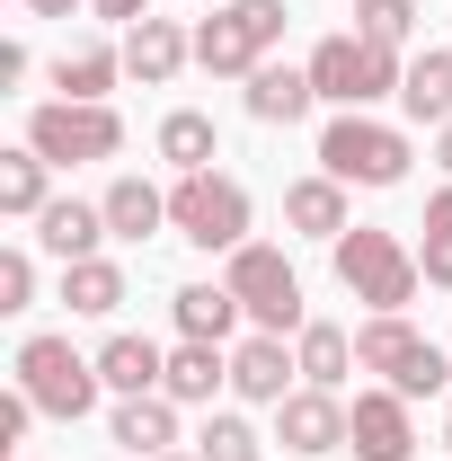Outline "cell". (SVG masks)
<instances>
[{
  "label": "cell",
  "mask_w": 452,
  "mask_h": 461,
  "mask_svg": "<svg viewBox=\"0 0 452 461\" xmlns=\"http://www.w3.org/2000/svg\"><path fill=\"white\" fill-rule=\"evenodd\" d=\"M329 258H338V285L355 293L364 311H408L417 285H426L417 249H408L399 230H373V222H355L346 240H329Z\"/></svg>",
  "instance_id": "1"
},
{
  "label": "cell",
  "mask_w": 452,
  "mask_h": 461,
  "mask_svg": "<svg viewBox=\"0 0 452 461\" xmlns=\"http://www.w3.org/2000/svg\"><path fill=\"white\" fill-rule=\"evenodd\" d=\"M355 364L382 373L399 400H435V391H452V355L435 338H417L408 311H373V320L355 329Z\"/></svg>",
  "instance_id": "2"
},
{
  "label": "cell",
  "mask_w": 452,
  "mask_h": 461,
  "mask_svg": "<svg viewBox=\"0 0 452 461\" xmlns=\"http://www.w3.org/2000/svg\"><path fill=\"white\" fill-rule=\"evenodd\" d=\"M399 80H408V62L399 45H373L364 27H346V36H320L311 45V89L329 98V107H373V98H399Z\"/></svg>",
  "instance_id": "3"
},
{
  "label": "cell",
  "mask_w": 452,
  "mask_h": 461,
  "mask_svg": "<svg viewBox=\"0 0 452 461\" xmlns=\"http://www.w3.org/2000/svg\"><path fill=\"white\" fill-rule=\"evenodd\" d=\"M284 27H293L284 0H222V9L195 27V62H204L213 80H249L258 62H276Z\"/></svg>",
  "instance_id": "4"
},
{
  "label": "cell",
  "mask_w": 452,
  "mask_h": 461,
  "mask_svg": "<svg viewBox=\"0 0 452 461\" xmlns=\"http://www.w3.org/2000/svg\"><path fill=\"white\" fill-rule=\"evenodd\" d=\"M320 169L338 177V186H399L408 177V133L382 124V115L346 107L320 124Z\"/></svg>",
  "instance_id": "5"
},
{
  "label": "cell",
  "mask_w": 452,
  "mask_h": 461,
  "mask_svg": "<svg viewBox=\"0 0 452 461\" xmlns=\"http://www.w3.org/2000/svg\"><path fill=\"white\" fill-rule=\"evenodd\" d=\"M222 285L240 293L249 329H267V338H302V329H311V311H302V276H293V258H284V249H267V240L231 249Z\"/></svg>",
  "instance_id": "6"
},
{
  "label": "cell",
  "mask_w": 452,
  "mask_h": 461,
  "mask_svg": "<svg viewBox=\"0 0 452 461\" xmlns=\"http://www.w3.org/2000/svg\"><path fill=\"white\" fill-rule=\"evenodd\" d=\"M169 230L186 240V249H249V186L240 177H222V169H195V177H177L169 186Z\"/></svg>",
  "instance_id": "7"
},
{
  "label": "cell",
  "mask_w": 452,
  "mask_h": 461,
  "mask_svg": "<svg viewBox=\"0 0 452 461\" xmlns=\"http://www.w3.org/2000/svg\"><path fill=\"white\" fill-rule=\"evenodd\" d=\"M18 391L45 408V417H62V426H80L89 408H98V355H80L71 338H27L18 346Z\"/></svg>",
  "instance_id": "8"
},
{
  "label": "cell",
  "mask_w": 452,
  "mask_h": 461,
  "mask_svg": "<svg viewBox=\"0 0 452 461\" xmlns=\"http://www.w3.org/2000/svg\"><path fill=\"white\" fill-rule=\"evenodd\" d=\"M27 142L54 160V169H89V160H115L124 151V115L115 107H80V98H45L27 115Z\"/></svg>",
  "instance_id": "9"
},
{
  "label": "cell",
  "mask_w": 452,
  "mask_h": 461,
  "mask_svg": "<svg viewBox=\"0 0 452 461\" xmlns=\"http://www.w3.org/2000/svg\"><path fill=\"white\" fill-rule=\"evenodd\" d=\"M346 453L355 461H417V417H408V400H399L391 382L382 391H355V408H346Z\"/></svg>",
  "instance_id": "10"
},
{
  "label": "cell",
  "mask_w": 452,
  "mask_h": 461,
  "mask_svg": "<svg viewBox=\"0 0 452 461\" xmlns=\"http://www.w3.org/2000/svg\"><path fill=\"white\" fill-rule=\"evenodd\" d=\"M231 391H240L249 408H284L293 391H302V355H284V338H267V329L240 338L231 346Z\"/></svg>",
  "instance_id": "11"
},
{
  "label": "cell",
  "mask_w": 452,
  "mask_h": 461,
  "mask_svg": "<svg viewBox=\"0 0 452 461\" xmlns=\"http://www.w3.org/2000/svg\"><path fill=\"white\" fill-rule=\"evenodd\" d=\"M276 444H284V453H311V461H320V453H346V400L302 382V391L276 408Z\"/></svg>",
  "instance_id": "12"
},
{
  "label": "cell",
  "mask_w": 452,
  "mask_h": 461,
  "mask_svg": "<svg viewBox=\"0 0 452 461\" xmlns=\"http://www.w3.org/2000/svg\"><path fill=\"white\" fill-rule=\"evenodd\" d=\"M186 62H195V36H186L177 18H133V27H124V80L169 89Z\"/></svg>",
  "instance_id": "13"
},
{
  "label": "cell",
  "mask_w": 452,
  "mask_h": 461,
  "mask_svg": "<svg viewBox=\"0 0 452 461\" xmlns=\"http://www.w3.org/2000/svg\"><path fill=\"white\" fill-rule=\"evenodd\" d=\"M98 240H115V230H107V204H80V195H54V204L36 213V249H45V258H62V267L98 258Z\"/></svg>",
  "instance_id": "14"
},
{
  "label": "cell",
  "mask_w": 452,
  "mask_h": 461,
  "mask_svg": "<svg viewBox=\"0 0 452 461\" xmlns=\"http://www.w3.org/2000/svg\"><path fill=\"white\" fill-rule=\"evenodd\" d=\"M107 435H115V444H124L133 461H160V453H177V400H169V391H142V400H115Z\"/></svg>",
  "instance_id": "15"
},
{
  "label": "cell",
  "mask_w": 452,
  "mask_h": 461,
  "mask_svg": "<svg viewBox=\"0 0 452 461\" xmlns=\"http://www.w3.org/2000/svg\"><path fill=\"white\" fill-rule=\"evenodd\" d=\"M98 382H107L115 400L160 391V382H169V346H151V338H133V329H115V338L98 346Z\"/></svg>",
  "instance_id": "16"
},
{
  "label": "cell",
  "mask_w": 452,
  "mask_h": 461,
  "mask_svg": "<svg viewBox=\"0 0 452 461\" xmlns=\"http://www.w3.org/2000/svg\"><path fill=\"white\" fill-rule=\"evenodd\" d=\"M311 107H320L311 62H258V71H249V115H258V124H302Z\"/></svg>",
  "instance_id": "17"
},
{
  "label": "cell",
  "mask_w": 452,
  "mask_h": 461,
  "mask_svg": "<svg viewBox=\"0 0 452 461\" xmlns=\"http://www.w3.org/2000/svg\"><path fill=\"white\" fill-rule=\"evenodd\" d=\"M284 222L302 230V240H346V230H355L346 186H338L329 169H320V177H293V186H284Z\"/></svg>",
  "instance_id": "18"
},
{
  "label": "cell",
  "mask_w": 452,
  "mask_h": 461,
  "mask_svg": "<svg viewBox=\"0 0 452 461\" xmlns=\"http://www.w3.org/2000/svg\"><path fill=\"white\" fill-rule=\"evenodd\" d=\"M222 382H231V355H222V346H204V338H177L169 346V382H160V391H169L177 408H213Z\"/></svg>",
  "instance_id": "19"
},
{
  "label": "cell",
  "mask_w": 452,
  "mask_h": 461,
  "mask_svg": "<svg viewBox=\"0 0 452 461\" xmlns=\"http://www.w3.org/2000/svg\"><path fill=\"white\" fill-rule=\"evenodd\" d=\"M115 80H124V45H62L54 54V89L80 107H107Z\"/></svg>",
  "instance_id": "20"
},
{
  "label": "cell",
  "mask_w": 452,
  "mask_h": 461,
  "mask_svg": "<svg viewBox=\"0 0 452 461\" xmlns=\"http://www.w3.org/2000/svg\"><path fill=\"white\" fill-rule=\"evenodd\" d=\"M169 320H177V338L222 346L249 311H240V293H231V285H177V293H169Z\"/></svg>",
  "instance_id": "21"
},
{
  "label": "cell",
  "mask_w": 452,
  "mask_h": 461,
  "mask_svg": "<svg viewBox=\"0 0 452 461\" xmlns=\"http://www.w3.org/2000/svg\"><path fill=\"white\" fill-rule=\"evenodd\" d=\"M399 107H408V124H452V45H426V54L408 62Z\"/></svg>",
  "instance_id": "22"
},
{
  "label": "cell",
  "mask_w": 452,
  "mask_h": 461,
  "mask_svg": "<svg viewBox=\"0 0 452 461\" xmlns=\"http://www.w3.org/2000/svg\"><path fill=\"white\" fill-rule=\"evenodd\" d=\"M98 204H107V230H115V240H151V230H169V186H151V177H115Z\"/></svg>",
  "instance_id": "23"
},
{
  "label": "cell",
  "mask_w": 452,
  "mask_h": 461,
  "mask_svg": "<svg viewBox=\"0 0 452 461\" xmlns=\"http://www.w3.org/2000/svg\"><path fill=\"white\" fill-rule=\"evenodd\" d=\"M160 160H169L177 177L213 169V160H222V133H213V115H204V107H169V115H160Z\"/></svg>",
  "instance_id": "24"
},
{
  "label": "cell",
  "mask_w": 452,
  "mask_h": 461,
  "mask_svg": "<svg viewBox=\"0 0 452 461\" xmlns=\"http://www.w3.org/2000/svg\"><path fill=\"white\" fill-rule=\"evenodd\" d=\"M293 355H302V382H311V391H346V373H364V364H355V338H346L338 320H311V329L293 338Z\"/></svg>",
  "instance_id": "25"
},
{
  "label": "cell",
  "mask_w": 452,
  "mask_h": 461,
  "mask_svg": "<svg viewBox=\"0 0 452 461\" xmlns=\"http://www.w3.org/2000/svg\"><path fill=\"white\" fill-rule=\"evenodd\" d=\"M45 177H54V160L36 151V142H18V151H0V213L9 222H36L54 195H45Z\"/></svg>",
  "instance_id": "26"
},
{
  "label": "cell",
  "mask_w": 452,
  "mask_h": 461,
  "mask_svg": "<svg viewBox=\"0 0 452 461\" xmlns=\"http://www.w3.org/2000/svg\"><path fill=\"white\" fill-rule=\"evenodd\" d=\"M62 302H71L80 320H115V311H124V267H115V258H80V267H62Z\"/></svg>",
  "instance_id": "27"
},
{
  "label": "cell",
  "mask_w": 452,
  "mask_h": 461,
  "mask_svg": "<svg viewBox=\"0 0 452 461\" xmlns=\"http://www.w3.org/2000/svg\"><path fill=\"white\" fill-rule=\"evenodd\" d=\"M195 453H204V461H258L267 444H258V426H249L240 408H213V417H204V435H195Z\"/></svg>",
  "instance_id": "28"
},
{
  "label": "cell",
  "mask_w": 452,
  "mask_h": 461,
  "mask_svg": "<svg viewBox=\"0 0 452 461\" xmlns=\"http://www.w3.org/2000/svg\"><path fill=\"white\" fill-rule=\"evenodd\" d=\"M355 27H364L373 45H408V27H417V0H355Z\"/></svg>",
  "instance_id": "29"
},
{
  "label": "cell",
  "mask_w": 452,
  "mask_h": 461,
  "mask_svg": "<svg viewBox=\"0 0 452 461\" xmlns=\"http://www.w3.org/2000/svg\"><path fill=\"white\" fill-rule=\"evenodd\" d=\"M27 302H36V258L0 249V311H27Z\"/></svg>",
  "instance_id": "30"
},
{
  "label": "cell",
  "mask_w": 452,
  "mask_h": 461,
  "mask_svg": "<svg viewBox=\"0 0 452 461\" xmlns=\"http://www.w3.org/2000/svg\"><path fill=\"white\" fill-rule=\"evenodd\" d=\"M36 417H45V408L27 400V391H9V400H0V453H9V444H27V426H36Z\"/></svg>",
  "instance_id": "31"
},
{
  "label": "cell",
  "mask_w": 452,
  "mask_h": 461,
  "mask_svg": "<svg viewBox=\"0 0 452 461\" xmlns=\"http://www.w3.org/2000/svg\"><path fill=\"white\" fill-rule=\"evenodd\" d=\"M417 267H426V285H435V293H452V230H426Z\"/></svg>",
  "instance_id": "32"
},
{
  "label": "cell",
  "mask_w": 452,
  "mask_h": 461,
  "mask_svg": "<svg viewBox=\"0 0 452 461\" xmlns=\"http://www.w3.org/2000/svg\"><path fill=\"white\" fill-rule=\"evenodd\" d=\"M89 18H107V27H133V18H151V0H89Z\"/></svg>",
  "instance_id": "33"
},
{
  "label": "cell",
  "mask_w": 452,
  "mask_h": 461,
  "mask_svg": "<svg viewBox=\"0 0 452 461\" xmlns=\"http://www.w3.org/2000/svg\"><path fill=\"white\" fill-rule=\"evenodd\" d=\"M36 18H71V9H89V0H27Z\"/></svg>",
  "instance_id": "34"
},
{
  "label": "cell",
  "mask_w": 452,
  "mask_h": 461,
  "mask_svg": "<svg viewBox=\"0 0 452 461\" xmlns=\"http://www.w3.org/2000/svg\"><path fill=\"white\" fill-rule=\"evenodd\" d=\"M435 169L452 177V124H435Z\"/></svg>",
  "instance_id": "35"
},
{
  "label": "cell",
  "mask_w": 452,
  "mask_h": 461,
  "mask_svg": "<svg viewBox=\"0 0 452 461\" xmlns=\"http://www.w3.org/2000/svg\"><path fill=\"white\" fill-rule=\"evenodd\" d=\"M444 453H452V408H444Z\"/></svg>",
  "instance_id": "36"
},
{
  "label": "cell",
  "mask_w": 452,
  "mask_h": 461,
  "mask_svg": "<svg viewBox=\"0 0 452 461\" xmlns=\"http://www.w3.org/2000/svg\"><path fill=\"white\" fill-rule=\"evenodd\" d=\"M160 461H204V453H160Z\"/></svg>",
  "instance_id": "37"
}]
</instances>
